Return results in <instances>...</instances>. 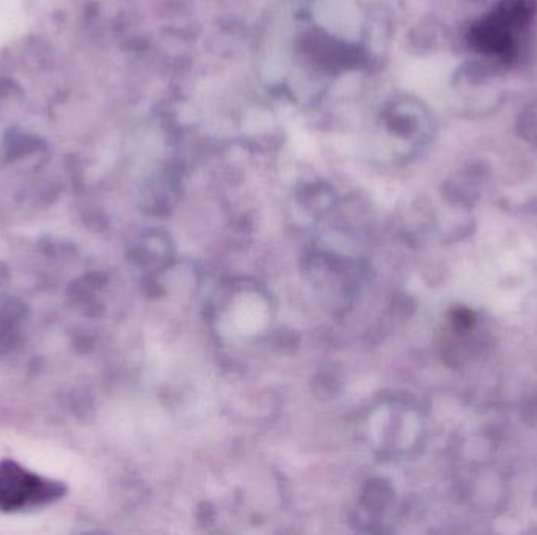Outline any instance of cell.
I'll return each instance as SVG.
<instances>
[{
    "mask_svg": "<svg viewBox=\"0 0 537 535\" xmlns=\"http://www.w3.org/2000/svg\"><path fill=\"white\" fill-rule=\"evenodd\" d=\"M533 0H503L497 10L473 27L472 41L476 48L503 60L517 54V35L534 16Z\"/></svg>",
    "mask_w": 537,
    "mask_h": 535,
    "instance_id": "6da1fadb",
    "label": "cell"
},
{
    "mask_svg": "<svg viewBox=\"0 0 537 535\" xmlns=\"http://www.w3.org/2000/svg\"><path fill=\"white\" fill-rule=\"evenodd\" d=\"M48 496V484L38 477L22 471L16 465H7L0 470V507L5 510L18 509L27 503H35Z\"/></svg>",
    "mask_w": 537,
    "mask_h": 535,
    "instance_id": "7a4b0ae2",
    "label": "cell"
}]
</instances>
